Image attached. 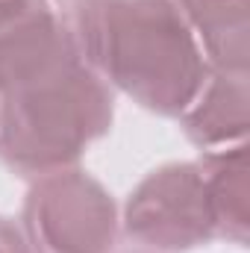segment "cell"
Wrapping results in <instances>:
<instances>
[{
  "label": "cell",
  "instance_id": "1",
  "mask_svg": "<svg viewBox=\"0 0 250 253\" xmlns=\"http://www.w3.org/2000/svg\"><path fill=\"white\" fill-rule=\"evenodd\" d=\"M68 24L80 59L153 115L180 118L209 74L174 0H83Z\"/></svg>",
  "mask_w": 250,
  "mask_h": 253
},
{
  "label": "cell",
  "instance_id": "2",
  "mask_svg": "<svg viewBox=\"0 0 250 253\" xmlns=\"http://www.w3.org/2000/svg\"><path fill=\"white\" fill-rule=\"evenodd\" d=\"M112 121V88L77 59L0 97V162L27 180L74 168Z\"/></svg>",
  "mask_w": 250,
  "mask_h": 253
},
{
  "label": "cell",
  "instance_id": "3",
  "mask_svg": "<svg viewBox=\"0 0 250 253\" xmlns=\"http://www.w3.org/2000/svg\"><path fill=\"white\" fill-rule=\"evenodd\" d=\"M21 230L33 253H115L121 212L100 180L74 165L33 180Z\"/></svg>",
  "mask_w": 250,
  "mask_h": 253
},
{
  "label": "cell",
  "instance_id": "4",
  "mask_svg": "<svg viewBox=\"0 0 250 253\" xmlns=\"http://www.w3.org/2000/svg\"><path fill=\"white\" fill-rule=\"evenodd\" d=\"M121 230L150 253H188L215 239L197 162H168L153 168L126 194Z\"/></svg>",
  "mask_w": 250,
  "mask_h": 253
},
{
  "label": "cell",
  "instance_id": "5",
  "mask_svg": "<svg viewBox=\"0 0 250 253\" xmlns=\"http://www.w3.org/2000/svg\"><path fill=\"white\" fill-rule=\"evenodd\" d=\"M80 59L68 18L50 3L18 24L0 27V97Z\"/></svg>",
  "mask_w": 250,
  "mask_h": 253
},
{
  "label": "cell",
  "instance_id": "6",
  "mask_svg": "<svg viewBox=\"0 0 250 253\" xmlns=\"http://www.w3.org/2000/svg\"><path fill=\"white\" fill-rule=\"evenodd\" d=\"M186 138L200 150H221L248 141L250 132V74L212 71L194 100L180 115Z\"/></svg>",
  "mask_w": 250,
  "mask_h": 253
},
{
  "label": "cell",
  "instance_id": "7",
  "mask_svg": "<svg viewBox=\"0 0 250 253\" xmlns=\"http://www.w3.org/2000/svg\"><path fill=\"white\" fill-rule=\"evenodd\" d=\"M206 206L215 224V239H227L239 248L250 242V150L248 141L203 150L197 159Z\"/></svg>",
  "mask_w": 250,
  "mask_h": 253
},
{
  "label": "cell",
  "instance_id": "8",
  "mask_svg": "<svg viewBox=\"0 0 250 253\" xmlns=\"http://www.w3.org/2000/svg\"><path fill=\"white\" fill-rule=\"evenodd\" d=\"M212 71H250V0H174Z\"/></svg>",
  "mask_w": 250,
  "mask_h": 253
},
{
  "label": "cell",
  "instance_id": "9",
  "mask_svg": "<svg viewBox=\"0 0 250 253\" xmlns=\"http://www.w3.org/2000/svg\"><path fill=\"white\" fill-rule=\"evenodd\" d=\"M0 253H33L18 221L0 215Z\"/></svg>",
  "mask_w": 250,
  "mask_h": 253
},
{
  "label": "cell",
  "instance_id": "10",
  "mask_svg": "<svg viewBox=\"0 0 250 253\" xmlns=\"http://www.w3.org/2000/svg\"><path fill=\"white\" fill-rule=\"evenodd\" d=\"M47 0H0V27L18 24L27 15H33L36 9H42Z\"/></svg>",
  "mask_w": 250,
  "mask_h": 253
},
{
  "label": "cell",
  "instance_id": "11",
  "mask_svg": "<svg viewBox=\"0 0 250 253\" xmlns=\"http://www.w3.org/2000/svg\"><path fill=\"white\" fill-rule=\"evenodd\" d=\"M68 3H71V6H77V3H83V0H68Z\"/></svg>",
  "mask_w": 250,
  "mask_h": 253
},
{
  "label": "cell",
  "instance_id": "12",
  "mask_svg": "<svg viewBox=\"0 0 250 253\" xmlns=\"http://www.w3.org/2000/svg\"><path fill=\"white\" fill-rule=\"evenodd\" d=\"M129 253H150V251H129Z\"/></svg>",
  "mask_w": 250,
  "mask_h": 253
}]
</instances>
